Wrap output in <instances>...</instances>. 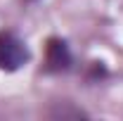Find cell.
Instances as JSON below:
<instances>
[{
	"instance_id": "3",
	"label": "cell",
	"mask_w": 123,
	"mask_h": 121,
	"mask_svg": "<svg viewBox=\"0 0 123 121\" xmlns=\"http://www.w3.org/2000/svg\"><path fill=\"white\" fill-rule=\"evenodd\" d=\"M47 116H52V119H80V116H88V114L83 109H78V107H71L69 102H64V107L57 105L55 109H50Z\"/></svg>"
},
{
	"instance_id": "1",
	"label": "cell",
	"mask_w": 123,
	"mask_h": 121,
	"mask_svg": "<svg viewBox=\"0 0 123 121\" xmlns=\"http://www.w3.org/2000/svg\"><path fill=\"white\" fill-rule=\"evenodd\" d=\"M31 52L14 31H0V71H19Z\"/></svg>"
},
{
	"instance_id": "4",
	"label": "cell",
	"mask_w": 123,
	"mask_h": 121,
	"mask_svg": "<svg viewBox=\"0 0 123 121\" xmlns=\"http://www.w3.org/2000/svg\"><path fill=\"white\" fill-rule=\"evenodd\" d=\"M29 2H33V0H29Z\"/></svg>"
},
{
	"instance_id": "2",
	"label": "cell",
	"mask_w": 123,
	"mask_h": 121,
	"mask_svg": "<svg viewBox=\"0 0 123 121\" xmlns=\"http://www.w3.org/2000/svg\"><path fill=\"white\" fill-rule=\"evenodd\" d=\"M71 67H74V55H71L69 43H66L64 38H59V36L47 38L43 69H45L47 74H64V71H69Z\"/></svg>"
}]
</instances>
